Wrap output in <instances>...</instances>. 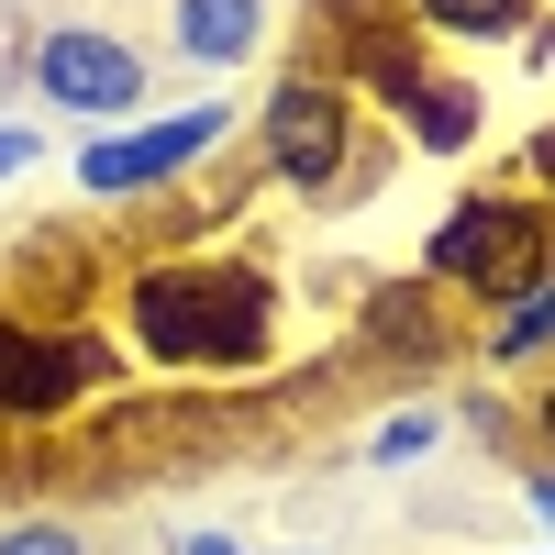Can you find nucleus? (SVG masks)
<instances>
[{
    "mask_svg": "<svg viewBox=\"0 0 555 555\" xmlns=\"http://www.w3.org/2000/svg\"><path fill=\"white\" fill-rule=\"evenodd\" d=\"M122 322L156 366H256L278 334V289L245 256H167L122 289Z\"/></svg>",
    "mask_w": 555,
    "mask_h": 555,
    "instance_id": "nucleus-1",
    "label": "nucleus"
},
{
    "mask_svg": "<svg viewBox=\"0 0 555 555\" xmlns=\"http://www.w3.org/2000/svg\"><path fill=\"white\" fill-rule=\"evenodd\" d=\"M544 267H555V211L533 190H467L434 222V245H423V278L444 300H478V311L522 300Z\"/></svg>",
    "mask_w": 555,
    "mask_h": 555,
    "instance_id": "nucleus-2",
    "label": "nucleus"
},
{
    "mask_svg": "<svg viewBox=\"0 0 555 555\" xmlns=\"http://www.w3.org/2000/svg\"><path fill=\"white\" fill-rule=\"evenodd\" d=\"M256 167L300 201H345V178L366 167V133H356V89L322 78V67H289L256 112Z\"/></svg>",
    "mask_w": 555,
    "mask_h": 555,
    "instance_id": "nucleus-3",
    "label": "nucleus"
},
{
    "mask_svg": "<svg viewBox=\"0 0 555 555\" xmlns=\"http://www.w3.org/2000/svg\"><path fill=\"white\" fill-rule=\"evenodd\" d=\"M300 23H311V56H322V78L366 89V101L411 112V101L434 89L423 23H411V12H389V0H300Z\"/></svg>",
    "mask_w": 555,
    "mask_h": 555,
    "instance_id": "nucleus-4",
    "label": "nucleus"
},
{
    "mask_svg": "<svg viewBox=\"0 0 555 555\" xmlns=\"http://www.w3.org/2000/svg\"><path fill=\"white\" fill-rule=\"evenodd\" d=\"M112 378V345L89 322H44V311H0V423H56L78 389Z\"/></svg>",
    "mask_w": 555,
    "mask_h": 555,
    "instance_id": "nucleus-5",
    "label": "nucleus"
},
{
    "mask_svg": "<svg viewBox=\"0 0 555 555\" xmlns=\"http://www.w3.org/2000/svg\"><path fill=\"white\" fill-rule=\"evenodd\" d=\"M23 78H34V101H56L78 122H133V112H145V56H133L122 34H89V23L34 34L23 44Z\"/></svg>",
    "mask_w": 555,
    "mask_h": 555,
    "instance_id": "nucleus-6",
    "label": "nucleus"
},
{
    "mask_svg": "<svg viewBox=\"0 0 555 555\" xmlns=\"http://www.w3.org/2000/svg\"><path fill=\"white\" fill-rule=\"evenodd\" d=\"M222 133H234V122H222V101L122 122V133H101V145H78V190H89V201H145V190H167V178H190Z\"/></svg>",
    "mask_w": 555,
    "mask_h": 555,
    "instance_id": "nucleus-7",
    "label": "nucleus"
},
{
    "mask_svg": "<svg viewBox=\"0 0 555 555\" xmlns=\"http://www.w3.org/2000/svg\"><path fill=\"white\" fill-rule=\"evenodd\" d=\"M356 345H366V356H389V366H434V356H455L467 334L444 322V289H434V278H400V289H366Z\"/></svg>",
    "mask_w": 555,
    "mask_h": 555,
    "instance_id": "nucleus-8",
    "label": "nucleus"
},
{
    "mask_svg": "<svg viewBox=\"0 0 555 555\" xmlns=\"http://www.w3.org/2000/svg\"><path fill=\"white\" fill-rule=\"evenodd\" d=\"M167 34H178V56H190V67H245L256 34H267V0H178Z\"/></svg>",
    "mask_w": 555,
    "mask_h": 555,
    "instance_id": "nucleus-9",
    "label": "nucleus"
},
{
    "mask_svg": "<svg viewBox=\"0 0 555 555\" xmlns=\"http://www.w3.org/2000/svg\"><path fill=\"white\" fill-rule=\"evenodd\" d=\"M478 356H489V366H533V356H555V267L533 278L522 300H500V311L478 322Z\"/></svg>",
    "mask_w": 555,
    "mask_h": 555,
    "instance_id": "nucleus-10",
    "label": "nucleus"
},
{
    "mask_svg": "<svg viewBox=\"0 0 555 555\" xmlns=\"http://www.w3.org/2000/svg\"><path fill=\"white\" fill-rule=\"evenodd\" d=\"M478 112H489V101H478V78H444V67H434V89L400 112V133H411L423 156H467V145H478Z\"/></svg>",
    "mask_w": 555,
    "mask_h": 555,
    "instance_id": "nucleus-11",
    "label": "nucleus"
},
{
    "mask_svg": "<svg viewBox=\"0 0 555 555\" xmlns=\"http://www.w3.org/2000/svg\"><path fill=\"white\" fill-rule=\"evenodd\" d=\"M423 34H467V44H512L533 34V0H411Z\"/></svg>",
    "mask_w": 555,
    "mask_h": 555,
    "instance_id": "nucleus-12",
    "label": "nucleus"
},
{
    "mask_svg": "<svg viewBox=\"0 0 555 555\" xmlns=\"http://www.w3.org/2000/svg\"><path fill=\"white\" fill-rule=\"evenodd\" d=\"M444 444V411H389L378 434H366V455H378V467H411V455H434Z\"/></svg>",
    "mask_w": 555,
    "mask_h": 555,
    "instance_id": "nucleus-13",
    "label": "nucleus"
},
{
    "mask_svg": "<svg viewBox=\"0 0 555 555\" xmlns=\"http://www.w3.org/2000/svg\"><path fill=\"white\" fill-rule=\"evenodd\" d=\"M0 555H89V544H78V522H12Z\"/></svg>",
    "mask_w": 555,
    "mask_h": 555,
    "instance_id": "nucleus-14",
    "label": "nucleus"
},
{
    "mask_svg": "<svg viewBox=\"0 0 555 555\" xmlns=\"http://www.w3.org/2000/svg\"><path fill=\"white\" fill-rule=\"evenodd\" d=\"M522 167H533V190H544V211H555V122H544L533 145H522Z\"/></svg>",
    "mask_w": 555,
    "mask_h": 555,
    "instance_id": "nucleus-15",
    "label": "nucleus"
},
{
    "mask_svg": "<svg viewBox=\"0 0 555 555\" xmlns=\"http://www.w3.org/2000/svg\"><path fill=\"white\" fill-rule=\"evenodd\" d=\"M34 167V122H0V178H23Z\"/></svg>",
    "mask_w": 555,
    "mask_h": 555,
    "instance_id": "nucleus-16",
    "label": "nucleus"
},
{
    "mask_svg": "<svg viewBox=\"0 0 555 555\" xmlns=\"http://www.w3.org/2000/svg\"><path fill=\"white\" fill-rule=\"evenodd\" d=\"M522 411H533V455L555 467V389H544V400H522Z\"/></svg>",
    "mask_w": 555,
    "mask_h": 555,
    "instance_id": "nucleus-17",
    "label": "nucleus"
},
{
    "mask_svg": "<svg viewBox=\"0 0 555 555\" xmlns=\"http://www.w3.org/2000/svg\"><path fill=\"white\" fill-rule=\"evenodd\" d=\"M178 555H245L234 533H190V544H178Z\"/></svg>",
    "mask_w": 555,
    "mask_h": 555,
    "instance_id": "nucleus-18",
    "label": "nucleus"
},
{
    "mask_svg": "<svg viewBox=\"0 0 555 555\" xmlns=\"http://www.w3.org/2000/svg\"><path fill=\"white\" fill-rule=\"evenodd\" d=\"M522 44H533V67H544V56H555V12H544V23H533V34H522Z\"/></svg>",
    "mask_w": 555,
    "mask_h": 555,
    "instance_id": "nucleus-19",
    "label": "nucleus"
},
{
    "mask_svg": "<svg viewBox=\"0 0 555 555\" xmlns=\"http://www.w3.org/2000/svg\"><path fill=\"white\" fill-rule=\"evenodd\" d=\"M544 555H555V544H544Z\"/></svg>",
    "mask_w": 555,
    "mask_h": 555,
    "instance_id": "nucleus-20",
    "label": "nucleus"
}]
</instances>
